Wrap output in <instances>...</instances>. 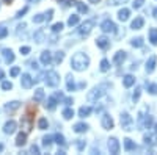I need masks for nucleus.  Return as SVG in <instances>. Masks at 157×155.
<instances>
[{"label":"nucleus","mask_w":157,"mask_h":155,"mask_svg":"<svg viewBox=\"0 0 157 155\" xmlns=\"http://www.w3.org/2000/svg\"><path fill=\"white\" fill-rule=\"evenodd\" d=\"M88 64H90V58L86 54H83V52H78V54H75L71 60V66L74 71L77 72H82L88 68Z\"/></svg>","instance_id":"1"},{"label":"nucleus","mask_w":157,"mask_h":155,"mask_svg":"<svg viewBox=\"0 0 157 155\" xmlns=\"http://www.w3.org/2000/svg\"><path fill=\"white\" fill-rule=\"evenodd\" d=\"M105 89H107V85H99V86L93 88V89L88 93V96H86L88 102H96L98 99H101L104 94H105Z\"/></svg>","instance_id":"2"},{"label":"nucleus","mask_w":157,"mask_h":155,"mask_svg":"<svg viewBox=\"0 0 157 155\" xmlns=\"http://www.w3.org/2000/svg\"><path fill=\"white\" fill-rule=\"evenodd\" d=\"M44 80H46V85H47V86L55 88V86H58V83H60V75H58L55 71H49V72H46V75H44Z\"/></svg>","instance_id":"3"},{"label":"nucleus","mask_w":157,"mask_h":155,"mask_svg":"<svg viewBox=\"0 0 157 155\" xmlns=\"http://www.w3.org/2000/svg\"><path fill=\"white\" fill-rule=\"evenodd\" d=\"M93 27H94L93 20H85L80 25V28H78V35H80V36H88L91 33V30H93Z\"/></svg>","instance_id":"4"},{"label":"nucleus","mask_w":157,"mask_h":155,"mask_svg":"<svg viewBox=\"0 0 157 155\" xmlns=\"http://www.w3.org/2000/svg\"><path fill=\"white\" fill-rule=\"evenodd\" d=\"M132 116L129 113H121V125L124 130H132Z\"/></svg>","instance_id":"5"},{"label":"nucleus","mask_w":157,"mask_h":155,"mask_svg":"<svg viewBox=\"0 0 157 155\" xmlns=\"http://www.w3.org/2000/svg\"><path fill=\"white\" fill-rule=\"evenodd\" d=\"M101 30H102L104 33H115V31H116V25H115V22H112L110 19H107V20L102 22Z\"/></svg>","instance_id":"6"},{"label":"nucleus","mask_w":157,"mask_h":155,"mask_svg":"<svg viewBox=\"0 0 157 155\" xmlns=\"http://www.w3.org/2000/svg\"><path fill=\"white\" fill-rule=\"evenodd\" d=\"M16 128H17V124H16V121H6L5 122V125H3V132L6 133V135H13L16 132Z\"/></svg>","instance_id":"7"},{"label":"nucleus","mask_w":157,"mask_h":155,"mask_svg":"<svg viewBox=\"0 0 157 155\" xmlns=\"http://www.w3.org/2000/svg\"><path fill=\"white\" fill-rule=\"evenodd\" d=\"M21 124H22V128H24L25 133H30V132H32V127H33V119H32V118H29V116H24L22 121H21Z\"/></svg>","instance_id":"8"},{"label":"nucleus","mask_w":157,"mask_h":155,"mask_svg":"<svg viewBox=\"0 0 157 155\" xmlns=\"http://www.w3.org/2000/svg\"><path fill=\"white\" fill-rule=\"evenodd\" d=\"M101 124H102V127L105 128V130H112L113 125H115V122H113V119H112V116H110V114H104Z\"/></svg>","instance_id":"9"},{"label":"nucleus","mask_w":157,"mask_h":155,"mask_svg":"<svg viewBox=\"0 0 157 155\" xmlns=\"http://www.w3.org/2000/svg\"><path fill=\"white\" fill-rule=\"evenodd\" d=\"M109 150L110 153H118L120 152V141L116 138H110L109 139Z\"/></svg>","instance_id":"10"},{"label":"nucleus","mask_w":157,"mask_h":155,"mask_svg":"<svg viewBox=\"0 0 157 155\" xmlns=\"http://www.w3.org/2000/svg\"><path fill=\"white\" fill-rule=\"evenodd\" d=\"M21 85H22V88L29 89V88H32V85H33V79H32V77H30L29 74H22Z\"/></svg>","instance_id":"11"},{"label":"nucleus","mask_w":157,"mask_h":155,"mask_svg":"<svg viewBox=\"0 0 157 155\" xmlns=\"http://www.w3.org/2000/svg\"><path fill=\"white\" fill-rule=\"evenodd\" d=\"M143 139H145V144H149V146L157 144V132H154V133H146Z\"/></svg>","instance_id":"12"},{"label":"nucleus","mask_w":157,"mask_h":155,"mask_svg":"<svg viewBox=\"0 0 157 155\" xmlns=\"http://www.w3.org/2000/svg\"><path fill=\"white\" fill-rule=\"evenodd\" d=\"M155 61H157L155 55H151L149 60H148V63H146V72H148V74H152V72H154V69H155Z\"/></svg>","instance_id":"13"},{"label":"nucleus","mask_w":157,"mask_h":155,"mask_svg":"<svg viewBox=\"0 0 157 155\" xmlns=\"http://www.w3.org/2000/svg\"><path fill=\"white\" fill-rule=\"evenodd\" d=\"M126 57H127V54H126L124 50L116 52V54H115V57H113V63H115V64H121V63L126 60Z\"/></svg>","instance_id":"14"},{"label":"nucleus","mask_w":157,"mask_h":155,"mask_svg":"<svg viewBox=\"0 0 157 155\" xmlns=\"http://www.w3.org/2000/svg\"><path fill=\"white\" fill-rule=\"evenodd\" d=\"M96 46H98L99 49H107V47L110 46L109 38H105V36H101V38H98V39H96Z\"/></svg>","instance_id":"15"},{"label":"nucleus","mask_w":157,"mask_h":155,"mask_svg":"<svg viewBox=\"0 0 157 155\" xmlns=\"http://www.w3.org/2000/svg\"><path fill=\"white\" fill-rule=\"evenodd\" d=\"M19 107H21V102H17V100H14V102H8L6 105H5V111H6V113H13V111H16Z\"/></svg>","instance_id":"16"},{"label":"nucleus","mask_w":157,"mask_h":155,"mask_svg":"<svg viewBox=\"0 0 157 155\" xmlns=\"http://www.w3.org/2000/svg\"><path fill=\"white\" fill-rule=\"evenodd\" d=\"M41 63L44 64V66H49V64L52 63V54L49 50H44L41 54Z\"/></svg>","instance_id":"17"},{"label":"nucleus","mask_w":157,"mask_h":155,"mask_svg":"<svg viewBox=\"0 0 157 155\" xmlns=\"http://www.w3.org/2000/svg\"><path fill=\"white\" fill-rule=\"evenodd\" d=\"M3 60H5V63H8V64L14 61V54H13L11 49H5V50H3Z\"/></svg>","instance_id":"18"},{"label":"nucleus","mask_w":157,"mask_h":155,"mask_svg":"<svg viewBox=\"0 0 157 155\" xmlns=\"http://www.w3.org/2000/svg\"><path fill=\"white\" fill-rule=\"evenodd\" d=\"M143 25H145V19H143L141 16H138V17H135V20L132 22V27L134 30H140V28H143Z\"/></svg>","instance_id":"19"},{"label":"nucleus","mask_w":157,"mask_h":155,"mask_svg":"<svg viewBox=\"0 0 157 155\" xmlns=\"http://www.w3.org/2000/svg\"><path fill=\"white\" fill-rule=\"evenodd\" d=\"M129 16H130V11L127 9V8H121L120 11H118V19H120V20H127L129 19Z\"/></svg>","instance_id":"20"},{"label":"nucleus","mask_w":157,"mask_h":155,"mask_svg":"<svg viewBox=\"0 0 157 155\" xmlns=\"http://www.w3.org/2000/svg\"><path fill=\"white\" fill-rule=\"evenodd\" d=\"M88 124H85V122H78V124H75L74 125V132L75 133H83V132H86L88 130Z\"/></svg>","instance_id":"21"},{"label":"nucleus","mask_w":157,"mask_h":155,"mask_svg":"<svg viewBox=\"0 0 157 155\" xmlns=\"http://www.w3.org/2000/svg\"><path fill=\"white\" fill-rule=\"evenodd\" d=\"M55 107H57V97L52 96V97H49V100H47V103H46V108L50 110V111H54Z\"/></svg>","instance_id":"22"},{"label":"nucleus","mask_w":157,"mask_h":155,"mask_svg":"<svg viewBox=\"0 0 157 155\" xmlns=\"http://www.w3.org/2000/svg\"><path fill=\"white\" fill-rule=\"evenodd\" d=\"M123 83H124V86H126V88H130V86H132V85L135 83V77H134V75H130V74H129V75H126L124 79H123Z\"/></svg>","instance_id":"23"},{"label":"nucleus","mask_w":157,"mask_h":155,"mask_svg":"<svg viewBox=\"0 0 157 155\" xmlns=\"http://www.w3.org/2000/svg\"><path fill=\"white\" fill-rule=\"evenodd\" d=\"M25 143H27V133H25V132H24V133H19L17 138H16V146L21 147V146H24Z\"/></svg>","instance_id":"24"},{"label":"nucleus","mask_w":157,"mask_h":155,"mask_svg":"<svg viewBox=\"0 0 157 155\" xmlns=\"http://www.w3.org/2000/svg\"><path fill=\"white\" fill-rule=\"evenodd\" d=\"M91 113H93V108L91 107H82L80 110H78V116H80V118H86V116H90Z\"/></svg>","instance_id":"25"},{"label":"nucleus","mask_w":157,"mask_h":155,"mask_svg":"<svg viewBox=\"0 0 157 155\" xmlns=\"http://www.w3.org/2000/svg\"><path fill=\"white\" fill-rule=\"evenodd\" d=\"M124 149H126V150H135L137 146H135V143H134L132 139L126 138V139H124Z\"/></svg>","instance_id":"26"},{"label":"nucleus","mask_w":157,"mask_h":155,"mask_svg":"<svg viewBox=\"0 0 157 155\" xmlns=\"http://www.w3.org/2000/svg\"><path fill=\"white\" fill-rule=\"evenodd\" d=\"M149 41H151L152 46H157V28L149 30Z\"/></svg>","instance_id":"27"},{"label":"nucleus","mask_w":157,"mask_h":155,"mask_svg":"<svg viewBox=\"0 0 157 155\" xmlns=\"http://www.w3.org/2000/svg\"><path fill=\"white\" fill-rule=\"evenodd\" d=\"M44 100V89L38 88L35 91V102H43Z\"/></svg>","instance_id":"28"},{"label":"nucleus","mask_w":157,"mask_h":155,"mask_svg":"<svg viewBox=\"0 0 157 155\" xmlns=\"http://www.w3.org/2000/svg\"><path fill=\"white\" fill-rule=\"evenodd\" d=\"M52 138L55 139V143H58V144H61V146H64V144H66V141H64V136H63L61 133H55V135L52 136Z\"/></svg>","instance_id":"29"},{"label":"nucleus","mask_w":157,"mask_h":155,"mask_svg":"<svg viewBox=\"0 0 157 155\" xmlns=\"http://www.w3.org/2000/svg\"><path fill=\"white\" fill-rule=\"evenodd\" d=\"M72 116H74V110L72 108H64L63 110V118L64 119H71Z\"/></svg>","instance_id":"30"},{"label":"nucleus","mask_w":157,"mask_h":155,"mask_svg":"<svg viewBox=\"0 0 157 155\" xmlns=\"http://www.w3.org/2000/svg\"><path fill=\"white\" fill-rule=\"evenodd\" d=\"M66 88H68V91H74V89H75V85H74V77L68 75V83H66Z\"/></svg>","instance_id":"31"},{"label":"nucleus","mask_w":157,"mask_h":155,"mask_svg":"<svg viewBox=\"0 0 157 155\" xmlns=\"http://www.w3.org/2000/svg\"><path fill=\"white\" fill-rule=\"evenodd\" d=\"M38 127L41 128V130H46V128L49 127V122H47V119H46V118H41V119L38 121Z\"/></svg>","instance_id":"32"},{"label":"nucleus","mask_w":157,"mask_h":155,"mask_svg":"<svg viewBox=\"0 0 157 155\" xmlns=\"http://www.w3.org/2000/svg\"><path fill=\"white\" fill-rule=\"evenodd\" d=\"M35 41L36 42H43L44 41V31L43 30H39V31L35 33Z\"/></svg>","instance_id":"33"},{"label":"nucleus","mask_w":157,"mask_h":155,"mask_svg":"<svg viewBox=\"0 0 157 155\" xmlns=\"http://www.w3.org/2000/svg\"><path fill=\"white\" fill-rule=\"evenodd\" d=\"M75 5H77L78 13H88V6H86L85 3H82V2H75Z\"/></svg>","instance_id":"34"},{"label":"nucleus","mask_w":157,"mask_h":155,"mask_svg":"<svg viewBox=\"0 0 157 155\" xmlns=\"http://www.w3.org/2000/svg\"><path fill=\"white\" fill-rule=\"evenodd\" d=\"M46 20V13L44 14H36V16H33V22L35 24H41V22H44Z\"/></svg>","instance_id":"35"},{"label":"nucleus","mask_w":157,"mask_h":155,"mask_svg":"<svg viewBox=\"0 0 157 155\" xmlns=\"http://www.w3.org/2000/svg\"><path fill=\"white\" fill-rule=\"evenodd\" d=\"M109 69H110V63H109L107 60H102V61H101V71H102V72H107Z\"/></svg>","instance_id":"36"},{"label":"nucleus","mask_w":157,"mask_h":155,"mask_svg":"<svg viewBox=\"0 0 157 155\" xmlns=\"http://www.w3.org/2000/svg\"><path fill=\"white\" fill-rule=\"evenodd\" d=\"M77 24H78V16H77V14H72V16L69 17V20H68V25L74 27V25H77Z\"/></svg>","instance_id":"37"},{"label":"nucleus","mask_w":157,"mask_h":155,"mask_svg":"<svg viewBox=\"0 0 157 155\" xmlns=\"http://www.w3.org/2000/svg\"><path fill=\"white\" fill-rule=\"evenodd\" d=\"M50 144H52V136H44V138H43V146H44L46 149H49Z\"/></svg>","instance_id":"38"},{"label":"nucleus","mask_w":157,"mask_h":155,"mask_svg":"<svg viewBox=\"0 0 157 155\" xmlns=\"http://www.w3.org/2000/svg\"><path fill=\"white\" fill-rule=\"evenodd\" d=\"M35 113H36V107H29L27 108V113H25V116H29V118H32L33 119V116H35Z\"/></svg>","instance_id":"39"},{"label":"nucleus","mask_w":157,"mask_h":155,"mask_svg":"<svg viewBox=\"0 0 157 155\" xmlns=\"http://www.w3.org/2000/svg\"><path fill=\"white\" fill-rule=\"evenodd\" d=\"M130 44H132L134 47H141L143 46V38H135V39H132Z\"/></svg>","instance_id":"40"},{"label":"nucleus","mask_w":157,"mask_h":155,"mask_svg":"<svg viewBox=\"0 0 157 155\" xmlns=\"http://www.w3.org/2000/svg\"><path fill=\"white\" fill-rule=\"evenodd\" d=\"M52 30H54V33H58V31H61V30H63V24H61V22H57V24H54V25H52Z\"/></svg>","instance_id":"41"},{"label":"nucleus","mask_w":157,"mask_h":155,"mask_svg":"<svg viewBox=\"0 0 157 155\" xmlns=\"http://www.w3.org/2000/svg\"><path fill=\"white\" fill-rule=\"evenodd\" d=\"M63 60H64V54H63V52H57V54H55V63L60 64Z\"/></svg>","instance_id":"42"},{"label":"nucleus","mask_w":157,"mask_h":155,"mask_svg":"<svg viewBox=\"0 0 157 155\" xmlns=\"http://www.w3.org/2000/svg\"><path fill=\"white\" fill-rule=\"evenodd\" d=\"M75 146H77V149H78V150H83V149H85V146H86V143H85L83 139H77V141H75Z\"/></svg>","instance_id":"43"},{"label":"nucleus","mask_w":157,"mask_h":155,"mask_svg":"<svg viewBox=\"0 0 157 155\" xmlns=\"http://www.w3.org/2000/svg\"><path fill=\"white\" fill-rule=\"evenodd\" d=\"M140 94H141V89H140V88H137V89H135V93H134V96H132L134 102H138V99H140Z\"/></svg>","instance_id":"44"},{"label":"nucleus","mask_w":157,"mask_h":155,"mask_svg":"<svg viewBox=\"0 0 157 155\" xmlns=\"http://www.w3.org/2000/svg\"><path fill=\"white\" fill-rule=\"evenodd\" d=\"M6 35H8V28H5V27H0V39H3V38H6Z\"/></svg>","instance_id":"45"},{"label":"nucleus","mask_w":157,"mask_h":155,"mask_svg":"<svg viewBox=\"0 0 157 155\" xmlns=\"http://www.w3.org/2000/svg\"><path fill=\"white\" fill-rule=\"evenodd\" d=\"M151 125H152V116H148L145 121V128H151Z\"/></svg>","instance_id":"46"},{"label":"nucleus","mask_w":157,"mask_h":155,"mask_svg":"<svg viewBox=\"0 0 157 155\" xmlns=\"http://www.w3.org/2000/svg\"><path fill=\"white\" fill-rule=\"evenodd\" d=\"M13 88V83L11 82H3L2 83V89H5V91H8V89H11Z\"/></svg>","instance_id":"47"},{"label":"nucleus","mask_w":157,"mask_h":155,"mask_svg":"<svg viewBox=\"0 0 157 155\" xmlns=\"http://www.w3.org/2000/svg\"><path fill=\"white\" fill-rule=\"evenodd\" d=\"M19 72H21V69H19V68H13V69L10 71V75H11V77H17V75H19Z\"/></svg>","instance_id":"48"},{"label":"nucleus","mask_w":157,"mask_h":155,"mask_svg":"<svg viewBox=\"0 0 157 155\" xmlns=\"http://www.w3.org/2000/svg\"><path fill=\"white\" fill-rule=\"evenodd\" d=\"M148 91H149V94H157V85H149Z\"/></svg>","instance_id":"49"},{"label":"nucleus","mask_w":157,"mask_h":155,"mask_svg":"<svg viewBox=\"0 0 157 155\" xmlns=\"http://www.w3.org/2000/svg\"><path fill=\"white\" fill-rule=\"evenodd\" d=\"M21 54H22V55H29V54H30V47H29V46L21 47Z\"/></svg>","instance_id":"50"},{"label":"nucleus","mask_w":157,"mask_h":155,"mask_svg":"<svg viewBox=\"0 0 157 155\" xmlns=\"http://www.w3.org/2000/svg\"><path fill=\"white\" fill-rule=\"evenodd\" d=\"M143 3H145V0H135V2H134L132 5H134V8H135V9H138Z\"/></svg>","instance_id":"51"},{"label":"nucleus","mask_w":157,"mask_h":155,"mask_svg":"<svg viewBox=\"0 0 157 155\" xmlns=\"http://www.w3.org/2000/svg\"><path fill=\"white\" fill-rule=\"evenodd\" d=\"M27 11H29V8H27V6H25V8H22L21 11H17L16 17H22V16H24V14H25V13H27Z\"/></svg>","instance_id":"52"},{"label":"nucleus","mask_w":157,"mask_h":155,"mask_svg":"<svg viewBox=\"0 0 157 155\" xmlns=\"http://www.w3.org/2000/svg\"><path fill=\"white\" fill-rule=\"evenodd\" d=\"M30 152H32V153H39V147H38L36 144H33V146L30 147Z\"/></svg>","instance_id":"53"},{"label":"nucleus","mask_w":157,"mask_h":155,"mask_svg":"<svg viewBox=\"0 0 157 155\" xmlns=\"http://www.w3.org/2000/svg\"><path fill=\"white\" fill-rule=\"evenodd\" d=\"M52 14H54V9H49V11L46 13V20H50V19H52Z\"/></svg>","instance_id":"54"},{"label":"nucleus","mask_w":157,"mask_h":155,"mask_svg":"<svg viewBox=\"0 0 157 155\" xmlns=\"http://www.w3.org/2000/svg\"><path fill=\"white\" fill-rule=\"evenodd\" d=\"M60 3H64V5H72V2L74 0H58Z\"/></svg>","instance_id":"55"},{"label":"nucleus","mask_w":157,"mask_h":155,"mask_svg":"<svg viewBox=\"0 0 157 155\" xmlns=\"http://www.w3.org/2000/svg\"><path fill=\"white\" fill-rule=\"evenodd\" d=\"M64 103H66V105H71V103H72V99H71V97L64 99Z\"/></svg>","instance_id":"56"},{"label":"nucleus","mask_w":157,"mask_h":155,"mask_svg":"<svg viewBox=\"0 0 157 155\" xmlns=\"http://www.w3.org/2000/svg\"><path fill=\"white\" fill-rule=\"evenodd\" d=\"M30 68H33V69H38V64H36V61H32V63H30Z\"/></svg>","instance_id":"57"},{"label":"nucleus","mask_w":157,"mask_h":155,"mask_svg":"<svg viewBox=\"0 0 157 155\" xmlns=\"http://www.w3.org/2000/svg\"><path fill=\"white\" fill-rule=\"evenodd\" d=\"M3 77H5V72H3L2 69H0V80H2V79H3Z\"/></svg>","instance_id":"58"},{"label":"nucleus","mask_w":157,"mask_h":155,"mask_svg":"<svg viewBox=\"0 0 157 155\" xmlns=\"http://www.w3.org/2000/svg\"><path fill=\"white\" fill-rule=\"evenodd\" d=\"M88 2H90V3H99L101 0H88Z\"/></svg>","instance_id":"59"},{"label":"nucleus","mask_w":157,"mask_h":155,"mask_svg":"<svg viewBox=\"0 0 157 155\" xmlns=\"http://www.w3.org/2000/svg\"><path fill=\"white\" fill-rule=\"evenodd\" d=\"M152 16H154V17H157V8L154 9V13H152Z\"/></svg>","instance_id":"60"},{"label":"nucleus","mask_w":157,"mask_h":155,"mask_svg":"<svg viewBox=\"0 0 157 155\" xmlns=\"http://www.w3.org/2000/svg\"><path fill=\"white\" fill-rule=\"evenodd\" d=\"M3 2H5V3H8V5H10V3H11V2H13V0H3Z\"/></svg>","instance_id":"61"},{"label":"nucleus","mask_w":157,"mask_h":155,"mask_svg":"<svg viewBox=\"0 0 157 155\" xmlns=\"http://www.w3.org/2000/svg\"><path fill=\"white\" fill-rule=\"evenodd\" d=\"M3 150V144H0V152H2Z\"/></svg>","instance_id":"62"},{"label":"nucleus","mask_w":157,"mask_h":155,"mask_svg":"<svg viewBox=\"0 0 157 155\" xmlns=\"http://www.w3.org/2000/svg\"><path fill=\"white\" fill-rule=\"evenodd\" d=\"M29 2H30V3H32V2H36V0H29Z\"/></svg>","instance_id":"63"},{"label":"nucleus","mask_w":157,"mask_h":155,"mask_svg":"<svg viewBox=\"0 0 157 155\" xmlns=\"http://www.w3.org/2000/svg\"><path fill=\"white\" fill-rule=\"evenodd\" d=\"M155 132H157V125H155Z\"/></svg>","instance_id":"64"}]
</instances>
